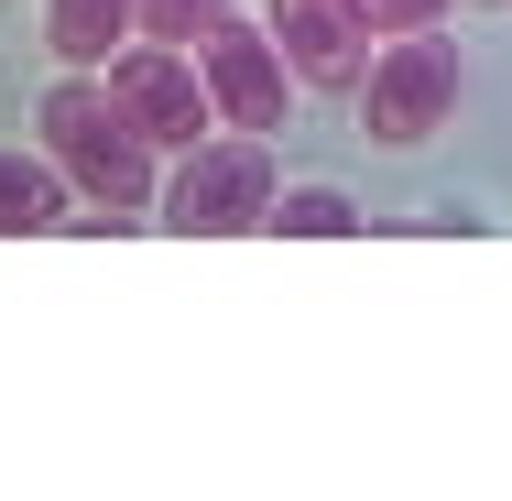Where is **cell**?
<instances>
[{
  "mask_svg": "<svg viewBox=\"0 0 512 501\" xmlns=\"http://www.w3.org/2000/svg\"><path fill=\"white\" fill-rule=\"evenodd\" d=\"M273 153H262V131H229V142H186V164H175V186H164V229H186V240H229V229H262V207H273Z\"/></svg>",
  "mask_w": 512,
  "mask_h": 501,
  "instance_id": "2",
  "label": "cell"
},
{
  "mask_svg": "<svg viewBox=\"0 0 512 501\" xmlns=\"http://www.w3.org/2000/svg\"><path fill=\"white\" fill-rule=\"evenodd\" d=\"M33 131H44V153L66 164V186H88L99 207H153V142L131 131V109L109 99V77H66V88H44L33 99Z\"/></svg>",
  "mask_w": 512,
  "mask_h": 501,
  "instance_id": "1",
  "label": "cell"
},
{
  "mask_svg": "<svg viewBox=\"0 0 512 501\" xmlns=\"http://www.w3.org/2000/svg\"><path fill=\"white\" fill-rule=\"evenodd\" d=\"M109 99L131 109V131H142L153 153H186V142H207V120H218L207 77L175 44H120V55H109Z\"/></svg>",
  "mask_w": 512,
  "mask_h": 501,
  "instance_id": "4",
  "label": "cell"
},
{
  "mask_svg": "<svg viewBox=\"0 0 512 501\" xmlns=\"http://www.w3.org/2000/svg\"><path fill=\"white\" fill-rule=\"evenodd\" d=\"M262 229H273V240H349V229H360V207L338 197V186H295V197L273 186V207H262Z\"/></svg>",
  "mask_w": 512,
  "mask_h": 501,
  "instance_id": "9",
  "label": "cell"
},
{
  "mask_svg": "<svg viewBox=\"0 0 512 501\" xmlns=\"http://www.w3.org/2000/svg\"><path fill=\"white\" fill-rule=\"evenodd\" d=\"M360 11H371V33H447L458 0H360Z\"/></svg>",
  "mask_w": 512,
  "mask_h": 501,
  "instance_id": "11",
  "label": "cell"
},
{
  "mask_svg": "<svg viewBox=\"0 0 512 501\" xmlns=\"http://www.w3.org/2000/svg\"><path fill=\"white\" fill-rule=\"evenodd\" d=\"M273 44H284V66H295V88H349L360 99V77H371V55H382V33H371V11L360 0H273Z\"/></svg>",
  "mask_w": 512,
  "mask_h": 501,
  "instance_id": "5",
  "label": "cell"
},
{
  "mask_svg": "<svg viewBox=\"0 0 512 501\" xmlns=\"http://www.w3.org/2000/svg\"><path fill=\"white\" fill-rule=\"evenodd\" d=\"M131 22H142V0H44V44L66 66H109L131 44Z\"/></svg>",
  "mask_w": 512,
  "mask_h": 501,
  "instance_id": "7",
  "label": "cell"
},
{
  "mask_svg": "<svg viewBox=\"0 0 512 501\" xmlns=\"http://www.w3.org/2000/svg\"><path fill=\"white\" fill-rule=\"evenodd\" d=\"M229 22V0H142V33L153 44H207Z\"/></svg>",
  "mask_w": 512,
  "mask_h": 501,
  "instance_id": "10",
  "label": "cell"
},
{
  "mask_svg": "<svg viewBox=\"0 0 512 501\" xmlns=\"http://www.w3.org/2000/svg\"><path fill=\"white\" fill-rule=\"evenodd\" d=\"M447 109H458V44L447 33H382L371 77H360V131L404 153L425 131H447Z\"/></svg>",
  "mask_w": 512,
  "mask_h": 501,
  "instance_id": "3",
  "label": "cell"
},
{
  "mask_svg": "<svg viewBox=\"0 0 512 501\" xmlns=\"http://www.w3.org/2000/svg\"><path fill=\"white\" fill-rule=\"evenodd\" d=\"M66 218V164L55 153H0V240H33Z\"/></svg>",
  "mask_w": 512,
  "mask_h": 501,
  "instance_id": "8",
  "label": "cell"
},
{
  "mask_svg": "<svg viewBox=\"0 0 512 501\" xmlns=\"http://www.w3.org/2000/svg\"><path fill=\"white\" fill-rule=\"evenodd\" d=\"M197 77H207V99H218L229 131H273V120L295 109V66H284V44H273V33H251L240 11L197 44Z\"/></svg>",
  "mask_w": 512,
  "mask_h": 501,
  "instance_id": "6",
  "label": "cell"
}]
</instances>
